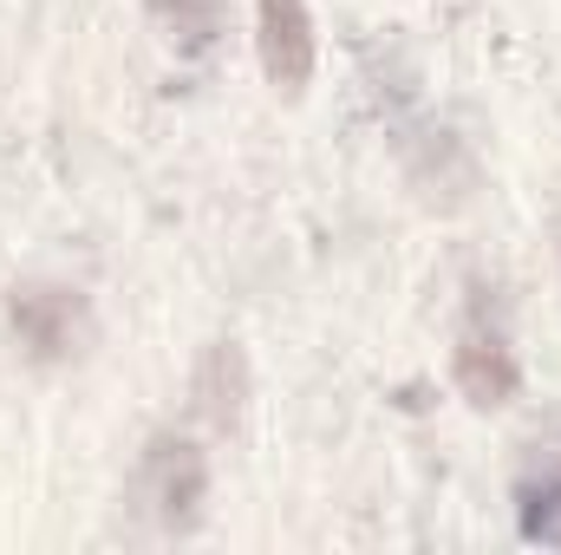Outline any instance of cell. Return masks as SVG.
I'll return each mask as SVG.
<instances>
[{
  "label": "cell",
  "instance_id": "obj_4",
  "mask_svg": "<svg viewBox=\"0 0 561 555\" xmlns=\"http://www.w3.org/2000/svg\"><path fill=\"white\" fill-rule=\"evenodd\" d=\"M144 490L157 503V517L170 530H183L203 503V451L183 444V438H157L150 444V464H144Z\"/></svg>",
  "mask_w": 561,
  "mask_h": 555
},
{
  "label": "cell",
  "instance_id": "obj_6",
  "mask_svg": "<svg viewBox=\"0 0 561 555\" xmlns=\"http://www.w3.org/2000/svg\"><path fill=\"white\" fill-rule=\"evenodd\" d=\"M157 13L170 20V33H183L190 46H203L216 33V0H157Z\"/></svg>",
  "mask_w": 561,
  "mask_h": 555
},
{
  "label": "cell",
  "instance_id": "obj_3",
  "mask_svg": "<svg viewBox=\"0 0 561 555\" xmlns=\"http://www.w3.org/2000/svg\"><path fill=\"white\" fill-rule=\"evenodd\" d=\"M450 373H457V393H463L470 406H503V399H516V386H523L516 347L503 340V327H483V320H470V327L457 333Z\"/></svg>",
  "mask_w": 561,
  "mask_h": 555
},
{
  "label": "cell",
  "instance_id": "obj_2",
  "mask_svg": "<svg viewBox=\"0 0 561 555\" xmlns=\"http://www.w3.org/2000/svg\"><path fill=\"white\" fill-rule=\"evenodd\" d=\"M516 530L542 550H561V424L542 431L516 464Z\"/></svg>",
  "mask_w": 561,
  "mask_h": 555
},
{
  "label": "cell",
  "instance_id": "obj_5",
  "mask_svg": "<svg viewBox=\"0 0 561 555\" xmlns=\"http://www.w3.org/2000/svg\"><path fill=\"white\" fill-rule=\"evenodd\" d=\"M13 320H20V333H26L39 353H59V347L72 340V301H66V294L33 287V294L13 301Z\"/></svg>",
  "mask_w": 561,
  "mask_h": 555
},
{
  "label": "cell",
  "instance_id": "obj_1",
  "mask_svg": "<svg viewBox=\"0 0 561 555\" xmlns=\"http://www.w3.org/2000/svg\"><path fill=\"white\" fill-rule=\"evenodd\" d=\"M255 53L275 92H300L313 79V20L307 0H255Z\"/></svg>",
  "mask_w": 561,
  "mask_h": 555
}]
</instances>
